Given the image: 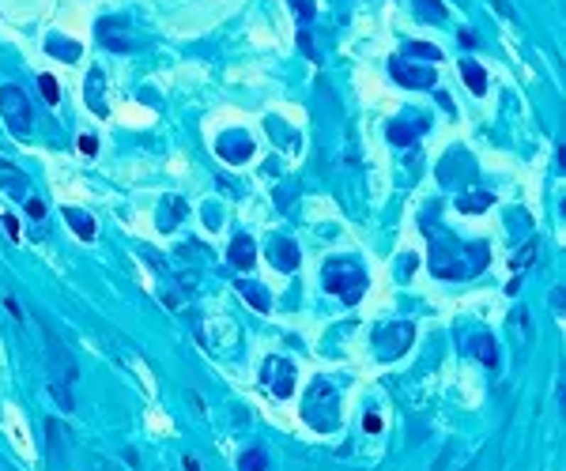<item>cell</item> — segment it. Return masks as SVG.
I'll use <instances>...</instances> for the list:
<instances>
[{
	"label": "cell",
	"mask_w": 566,
	"mask_h": 471,
	"mask_svg": "<svg viewBox=\"0 0 566 471\" xmlns=\"http://www.w3.org/2000/svg\"><path fill=\"white\" fill-rule=\"evenodd\" d=\"M321 283H325V291H332L340 301L355 306V301L366 294L370 279L352 257H332V260H325V268H321Z\"/></svg>",
	"instance_id": "obj_1"
},
{
	"label": "cell",
	"mask_w": 566,
	"mask_h": 471,
	"mask_svg": "<svg viewBox=\"0 0 566 471\" xmlns=\"http://www.w3.org/2000/svg\"><path fill=\"white\" fill-rule=\"evenodd\" d=\"M42 340H45V366H50V381H61V384H68V389H72V384L80 381V366H76V358H72V351H68L65 340L45 321H42Z\"/></svg>",
	"instance_id": "obj_2"
},
{
	"label": "cell",
	"mask_w": 566,
	"mask_h": 471,
	"mask_svg": "<svg viewBox=\"0 0 566 471\" xmlns=\"http://www.w3.org/2000/svg\"><path fill=\"white\" fill-rule=\"evenodd\" d=\"M0 117L8 121L11 136H27L31 132V102L19 87H0Z\"/></svg>",
	"instance_id": "obj_3"
},
{
	"label": "cell",
	"mask_w": 566,
	"mask_h": 471,
	"mask_svg": "<svg viewBox=\"0 0 566 471\" xmlns=\"http://www.w3.org/2000/svg\"><path fill=\"white\" fill-rule=\"evenodd\" d=\"M261 381H264V389H272L276 396H295V366L287 358H280V355H268L264 358V366H261Z\"/></svg>",
	"instance_id": "obj_4"
},
{
	"label": "cell",
	"mask_w": 566,
	"mask_h": 471,
	"mask_svg": "<svg viewBox=\"0 0 566 471\" xmlns=\"http://www.w3.org/2000/svg\"><path fill=\"white\" fill-rule=\"evenodd\" d=\"M389 72H393V79L401 83V87H412V91H430V87H435V79H438L430 68L408 65L404 57H393V60H389Z\"/></svg>",
	"instance_id": "obj_5"
},
{
	"label": "cell",
	"mask_w": 566,
	"mask_h": 471,
	"mask_svg": "<svg viewBox=\"0 0 566 471\" xmlns=\"http://www.w3.org/2000/svg\"><path fill=\"white\" fill-rule=\"evenodd\" d=\"M99 42L106 50H121V53H132L136 50V34L129 31L125 19H99Z\"/></svg>",
	"instance_id": "obj_6"
},
{
	"label": "cell",
	"mask_w": 566,
	"mask_h": 471,
	"mask_svg": "<svg viewBox=\"0 0 566 471\" xmlns=\"http://www.w3.org/2000/svg\"><path fill=\"white\" fill-rule=\"evenodd\" d=\"M215 151H219L223 162L238 166V162H246L249 155H253V140L246 136V132H227V136L215 140Z\"/></svg>",
	"instance_id": "obj_7"
},
{
	"label": "cell",
	"mask_w": 566,
	"mask_h": 471,
	"mask_svg": "<svg viewBox=\"0 0 566 471\" xmlns=\"http://www.w3.org/2000/svg\"><path fill=\"white\" fill-rule=\"evenodd\" d=\"M83 94H87V106L94 117H106L110 113V106H106V79H102V68H91L87 72V87H83Z\"/></svg>",
	"instance_id": "obj_8"
},
{
	"label": "cell",
	"mask_w": 566,
	"mask_h": 471,
	"mask_svg": "<svg viewBox=\"0 0 566 471\" xmlns=\"http://www.w3.org/2000/svg\"><path fill=\"white\" fill-rule=\"evenodd\" d=\"M0 189H4L8 196H16V200H27L31 196V181L23 177L8 159H0Z\"/></svg>",
	"instance_id": "obj_9"
},
{
	"label": "cell",
	"mask_w": 566,
	"mask_h": 471,
	"mask_svg": "<svg viewBox=\"0 0 566 471\" xmlns=\"http://www.w3.org/2000/svg\"><path fill=\"white\" fill-rule=\"evenodd\" d=\"M227 260H231L238 272H249L253 260H257V245H253V238L249 234H238L231 241V249H227Z\"/></svg>",
	"instance_id": "obj_10"
},
{
	"label": "cell",
	"mask_w": 566,
	"mask_h": 471,
	"mask_svg": "<svg viewBox=\"0 0 566 471\" xmlns=\"http://www.w3.org/2000/svg\"><path fill=\"white\" fill-rule=\"evenodd\" d=\"M272 260H276V268H280V272H295L303 257H298V245H295V241L276 238V241H272Z\"/></svg>",
	"instance_id": "obj_11"
},
{
	"label": "cell",
	"mask_w": 566,
	"mask_h": 471,
	"mask_svg": "<svg viewBox=\"0 0 566 471\" xmlns=\"http://www.w3.org/2000/svg\"><path fill=\"white\" fill-rule=\"evenodd\" d=\"M80 50H83V45L72 42V38H65V34H50V38H45V53L61 57L65 65H76V60H80Z\"/></svg>",
	"instance_id": "obj_12"
},
{
	"label": "cell",
	"mask_w": 566,
	"mask_h": 471,
	"mask_svg": "<svg viewBox=\"0 0 566 471\" xmlns=\"http://www.w3.org/2000/svg\"><path fill=\"white\" fill-rule=\"evenodd\" d=\"M65 219H68V226H72V231H76L83 241H91V238H94V219H91L87 211H80V208H65Z\"/></svg>",
	"instance_id": "obj_13"
},
{
	"label": "cell",
	"mask_w": 566,
	"mask_h": 471,
	"mask_svg": "<svg viewBox=\"0 0 566 471\" xmlns=\"http://www.w3.org/2000/svg\"><path fill=\"white\" fill-rule=\"evenodd\" d=\"M491 204H495V196H491V192H464V196L457 200V211L476 215V211H487Z\"/></svg>",
	"instance_id": "obj_14"
},
{
	"label": "cell",
	"mask_w": 566,
	"mask_h": 471,
	"mask_svg": "<svg viewBox=\"0 0 566 471\" xmlns=\"http://www.w3.org/2000/svg\"><path fill=\"white\" fill-rule=\"evenodd\" d=\"M461 76H464V83H468V91H472V94H484L487 91V76H484V68H479L476 60H461Z\"/></svg>",
	"instance_id": "obj_15"
},
{
	"label": "cell",
	"mask_w": 566,
	"mask_h": 471,
	"mask_svg": "<svg viewBox=\"0 0 566 471\" xmlns=\"http://www.w3.org/2000/svg\"><path fill=\"white\" fill-rule=\"evenodd\" d=\"M412 8L419 11V19H427V23H442L445 16H450L442 0H412Z\"/></svg>",
	"instance_id": "obj_16"
},
{
	"label": "cell",
	"mask_w": 566,
	"mask_h": 471,
	"mask_svg": "<svg viewBox=\"0 0 566 471\" xmlns=\"http://www.w3.org/2000/svg\"><path fill=\"white\" fill-rule=\"evenodd\" d=\"M238 294H242L253 309H261V313H268V306H272V298H268V294H261V287H257V283H238Z\"/></svg>",
	"instance_id": "obj_17"
},
{
	"label": "cell",
	"mask_w": 566,
	"mask_h": 471,
	"mask_svg": "<svg viewBox=\"0 0 566 471\" xmlns=\"http://www.w3.org/2000/svg\"><path fill=\"white\" fill-rule=\"evenodd\" d=\"M472 355H476V358H484L487 366H495V362H499V355H495V340H491L487 332L472 340Z\"/></svg>",
	"instance_id": "obj_18"
},
{
	"label": "cell",
	"mask_w": 566,
	"mask_h": 471,
	"mask_svg": "<svg viewBox=\"0 0 566 471\" xmlns=\"http://www.w3.org/2000/svg\"><path fill=\"white\" fill-rule=\"evenodd\" d=\"M238 471H268V456L261 449H249V453L238 456Z\"/></svg>",
	"instance_id": "obj_19"
},
{
	"label": "cell",
	"mask_w": 566,
	"mask_h": 471,
	"mask_svg": "<svg viewBox=\"0 0 566 471\" xmlns=\"http://www.w3.org/2000/svg\"><path fill=\"white\" fill-rule=\"evenodd\" d=\"M50 396L57 400V407H61V411H76V400H72V389H68V384L50 381Z\"/></svg>",
	"instance_id": "obj_20"
},
{
	"label": "cell",
	"mask_w": 566,
	"mask_h": 471,
	"mask_svg": "<svg viewBox=\"0 0 566 471\" xmlns=\"http://www.w3.org/2000/svg\"><path fill=\"white\" fill-rule=\"evenodd\" d=\"M408 57H415V60H419V57H427V60H442V50H435L430 42H412V45H408Z\"/></svg>",
	"instance_id": "obj_21"
},
{
	"label": "cell",
	"mask_w": 566,
	"mask_h": 471,
	"mask_svg": "<svg viewBox=\"0 0 566 471\" xmlns=\"http://www.w3.org/2000/svg\"><path fill=\"white\" fill-rule=\"evenodd\" d=\"M536 249H540L536 241H528V245H525V249H521V253H517V257H513V268H517V272H525L528 264H533V257H536Z\"/></svg>",
	"instance_id": "obj_22"
},
{
	"label": "cell",
	"mask_w": 566,
	"mask_h": 471,
	"mask_svg": "<svg viewBox=\"0 0 566 471\" xmlns=\"http://www.w3.org/2000/svg\"><path fill=\"white\" fill-rule=\"evenodd\" d=\"M38 87H42V94H45V102H57V99H61V87H57L53 76H38Z\"/></svg>",
	"instance_id": "obj_23"
},
{
	"label": "cell",
	"mask_w": 566,
	"mask_h": 471,
	"mask_svg": "<svg viewBox=\"0 0 566 471\" xmlns=\"http://www.w3.org/2000/svg\"><path fill=\"white\" fill-rule=\"evenodd\" d=\"M291 8H295V16L303 19V23L314 19V0H291Z\"/></svg>",
	"instance_id": "obj_24"
},
{
	"label": "cell",
	"mask_w": 566,
	"mask_h": 471,
	"mask_svg": "<svg viewBox=\"0 0 566 471\" xmlns=\"http://www.w3.org/2000/svg\"><path fill=\"white\" fill-rule=\"evenodd\" d=\"M389 140L404 148V143H412V128H408V125H389Z\"/></svg>",
	"instance_id": "obj_25"
},
{
	"label": "cell",
	"mask_w": 566,
	"mask_h": 471,
	"mask_svg": "<svg viewBox=\"0 0 566 471\" xmlns=\"http://www.w3.org/2000/svg\"><path fill=\"white\" fill-rule=\"evenodd\" d=\"M23 204H27L31 219H42V215H45V204H42V200H34V196H27V200H23Z\"/></svg>",
	"instance_id": "obj_26"
},
{
	"label": "cell",
	"mask_w": 566,
	"mask_h": 471,
	"mask_svg": "<svg viewBox=\"0 0 566 471\" xmlns=\"http://www.w3.org/2000/svg\"><path fill=\"white\" fill-rule=\"evenodd\" d=\"M298 50H303L310 60H317V50H314V42H310V34H298Z\"/></svg>",
	"instance_id": "obj_27"
},
{
	"label": "cell",
	"mask_w": 566,
	"mask_h": 471,
	"mask_svg": "<svg viewBox=\"0 0 566 471\" xmlns=\"http://www.w3.org/2000/svg\"><path fill=\"white\" fill-rule=\"evenodd\" d=\"M80 151L83 155H94V151H99V136H80Z\"/></svg>",
	"instance_id": "obj_28"
},
{
	"label": "cell",
	"mask_w": 566,
	"mask_h": 471,
	"mask_svg": "<svg viewBox=\"0 0 566 471\" xmlns=\"http://www.w3.org/2000/svg\"><path fill=\"white\" fill-rule=\"evenodd\" d=\"M4 231H8V238H19V223H16V215H4Z\"/></svg>",
	"instance_id": "obj_29"
},
{
	"label": "cell",
	"mask_w": 566,
	"mask_h": 471,
	"mask_svg": "<svg viewBox=\"0 0 566 471\" xmlns=\"http://www.w3.org/2000/svg\"><path fill=\"white\" fill-rule=\"evenodd\" d=\"M491 4H495L506 19H513V4H510V0H491Z\"/></svg>",
	"instance_id": "obj_30"
},
{
	"label": "cell",
	"mask_w": 566,
	"mask_h": 471,
	"mask_svg": "<svg viewBox=\"0 0 566 471\" xmlns=\"http://www.w3.org/2000/svg\"><path fill=\"white\" fill-rule=\"evenodd\" d=\"M366 430L378 433V430H381V419H378V415H366Z\"/></svg>",
	"instance_id": "obj_31"
},
{
	"label": "cell",
	"mask_w": 566,
	"mask_h": 471,
	"mask_svg": "<svg viewBox=\"0 0 566 471\" xmlns=\"http://www.w3.org/2000/svg\"><path fill=\"white\" fill-rule=\"evenodd\" d=\"M461 45H476V34L472 31H461Z\"/></svg>",
	"instance_id": "obj_32"
},
{
	"label": "cell",
	"mask_w": 566,
	"mask_h": 471,
	"mask_svg": "<svg viewBox=\"0 0 566 471\" xmlns=\"http://www.w3.org/2000/svg\"><path fill=\"white\" fill-rule=\"evenodd\" d=\"M185 471H200V464H197V456H185Z\"/></svg>",
	"instance_id": "obj_33"
}]
</instances>
